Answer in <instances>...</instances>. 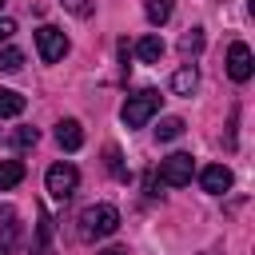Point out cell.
Listing matches in <instances>:
<instances>
[{
    "label": "cell",
    "mask_w": 255,
    "mask_h": 255,
    "mask_svg": "<svg viewBox=\"0 0 255 255\" xmlns=\"http://www.w3.org/2000/svg\"><path fill=\"white\" fill-rule=\"evenodd\" d=\"M116 227H120V211L112 203H92V207L80 211V239H88V243L112 235Z\"/></svg>",
    "instance_id": "1"
},
{
    "label": "cell",
    "mask_w": 255,
    "mask_h": 255,
    "mask_svg": "<svg viewBox=\"0 0 255 255\" xmlns=\"http://www.w3.org/2000/svg\"><path fill=\"white\" fill-rule=\"evenodd\" d=\"M159 100H163V96H159L155 88H143V92L128 96V104H124V112H120L124 124H128V128H143V124L159 112Z\"/></svg>",
    "instance_id": "2"
},
{
    "label": "cell",
    "mask_w": 255,
    "mask_h": 255,
    "mask_svg": "<svg viewBox=\"0 0 255 255\" xmlns=\"http://www.w3.org/2000/svg\"><path fill=\"white\" fill-rule=\"evenodd\" d=\"M191 171H195V159H191L187 151H175V155H167V159L159 163L155 179L167 183V187H187V183H191Z\"/></svg>",
    "instance_id": "3"
},
{
    "label": "cell",
    "mask_w": 255,
    "mask_h": 255,
    "mask_svg": "<svg viewBox=\"0 0 255 255\" xmlns=\"http://www.w3.org/2000/svg\"><path fill=\"white\" fill-rule=\"evenodd\" d=\"M76 183H80V171L72 167V163H52L48 167V175H44V187H48V195L52 199H72V191H76Z\"/></svg>",
    "instance_id": "4"
},
{
    "label": "cell",
    "mask_w": 255,
    "mask_h": 255,
    "mask_svg": "<svg viewBox=\"0 0 255 255\" xmlns=\"http://www.w3.org/2000/svg\"><path fill=\"white\" fill-rule=\"evenodd\" d=\"M36 48H40V60H44V64H56V60L68 56V36H64L60 28L44 24V28L36 32Z\"/></svg>",
    "instance_id": "5"
},
{
    "label": "cell",
    "mask_w": 255,
    "mask_h": 255,
    "mask_svg": "<svg viewBox=\"0 0 255 255\" xmlns=\"http://www.w3.org/2000/svg\"><path fill=\"white\" fill-rule=\"evenodd\" d=\"M251 72H255L251 48H247L243 40H235V44L227 48V76H231L235 84H247V80H251Z\"/></svg>",
    "instance_id": "6"
},
{
    "label": "cell",
    "mask_w": 255,
    "mask_h": 255,
    "mask_svg": "<svg viewBox=\"0 0 255 255\" xmlns=\"http://www.w3.org/2000/svg\"><path fill=\"white\" fill-rule=\"evenodd\" d=\"M199 183H203V191H211V195H223V191L231 187V171H227L223 163H207V167L199 171Z\"/></svg>",
    "instance_id": "7"
},
{
    "label": "cell",
    "mask_w": 255,
    "mask_h": 255,
    "mask_svg": "<svg viewBox=\"0 0 255 255\" xmlns=\"http://www.w3.org/2000/svg\"><path fill=\"white\" fill-rule=\"evenodd\" d=\"M20 239V223H16V207H0V255H12Z\"/></svg>",
    "instance_id": "8"
},
{
    "label": "cell",
    "mask_w": 255,
    "mask_h": 255,
    "mask_svg": "<svg viewBox=\"0 0 255 255\" xmlns=\"http://www.w3.org/2000/svg\"><path fill=\"white\" fill-rule=\"evenodd\" d=\"M56 143H60L64 151H80V147H84V128H80V120H60V124H56Z\"/></svg>",
    "instance_id": "9"
},
{
    "label": "cell",
    "mask_w": 255,
    "mask_h": 255,
    "mask_svg": "<svg viewBox=\"0 0 255 255\" xmlns=\"http://www.w3.org/2000/svg\"><path fill=\"white\" fill-rule=\"evenodd\" d=\"M135 56H139L143 64H159V60H163V40H159L155 32H151V36H143V40L135 44Z\"/></svg>",
    "instance_id": "10"
},
{
    "label": "cell",
    "mask_w": 255,
    "mask_h": 255,
    "mask_svg": "<svg viewBox=\"0 0 255 255\" xmlns=\"http://www.w3.org/2000/svg\"><path fill=\"white\" fill-rule=\"evenodd\" d=\"M195 84H199V76H195V68H191V64H183V68L171 76V92H175V96H191V92H195Z\"/></svg>",
    "instance_id": "11"
},
{
    "label": "cell",
    "mask_w": 255,
    "mask_h": 255,
    "mask_svg": "<svg viewBox=\"0 0 255 255\" xmlns=\"http://www.w3.org/2000/svg\"><path fill=\"white\" fill-rule=\"evenodd\" d=\"M171 8H175V0H143V12H147V20H151L155 28L171 20Z\"/></svg>",
    "instance_id": "12"
},
{
    "label": "cell",
    "mask_w": 255,
    "mask_h": 255,
    "mask_svg": "<svg viewBox=\"0 0 255 255\" xmlns=\"http://www.w3.org/2000/svg\"><path fill=\"white\" fill-rule=\"evenodd\" d=\"M24 96L20 92H12V88H0V120H8V116H20L24 112Z\"/></svg>",
    "instance_id": "13"
},
{
    "label": "cell",
    "mask_w": 255,
    "mask_h": 255,
    "mask_svg": "<svg viewBox=\"0 0 255 255\" xmlns=\"http://www.w3.org/2000/svg\"><path fill=\"white\" fill-rule=\"evenodd\" d=\"M199 52H203V28H187L183 40H179V56L191 60V56H199Z\"/></svg>",
    "instance_id": "14"
},
{
    "label": "cell",
    "mask_w": 255,
    "mask_h": 255,
    "mask_svg": "<svg viewBox=\"0 0 255 255\" xmlns=\"http://www.w3.org/2000/svg\"><path fill=\"white\" fill-rule=\"evenodd\" d=\"M20 179H24V163H20V159H4V163H0V191L16 187Z\"/></svg>",
    "instance_id": "15"
},
{
    "label": "cell",
    "mask_w": 255,
    "mask_h": 255,
    "mask_svg": "<svg viewBox=\"0 0 255 255\" xmlns=\"http://www.w3.org/2000/svg\"><path fill=\"white\" fill-rule=\"evenodd\" d=\"M179 135H183V120H179V116H163L159 128H155V139L167 143V139H179Z\"/></svg>",
    "instance_id": "16"
},
{
    "label": "cell",
    "mask_w": 255,
    "mask_h": 255,
    "mask_svg": "<svg viewBox=\"0 0 255 255\" xmlns=\"http://www.w3.org/2000/svg\"><path fill=\"white\" fill-rule=\"evenodd\" d=\"M24 68V52L20 48H4L0 52V72H20Z\"/></svg>",
    "instance_id": "17"
},
{
    "label": "cell",
    "mask_w": 255,
    "mask_h": 255,
    "mask_svg": "<svg viewBox=\"0 0 255 255\" xmlns=\"http://www.w3.org/2000/svg\"><path fill=\"white\" fill-rule=\"evenodd\" d=\"M48 251H52V215L40 211V255H48Z\"/></svg>",
    "instance_id": "18"
},
{
    "label": "cell",
    "mask_w": 255,
    "mask_h": 255,
    "mask_svg": "<svg viewBox=\"0 0 255 255\" xmlns=\"http://www.w3.org/2000/svg\"><path fill=\"white\" fill-rule=\"evenodd\" d=\"M60 4H64L72 16H80V20H88V16L96 12V0H60Z\"/></svg>",
    "instance_id": "19"
},
{
    "label": "cell",
    "mask_w": 255,
    "mask_h": 255,
    "mask_svg": "<svg viewBox=\"0 0 255 255\" xmlns=\"http://www.w3.org/2000/svg\"><path fill=\"white\" fill-rule=\"evenodd\" d=\"M36 139H40L36 128H16V131H12V143H16V147H36Z\"/></svg>",
    "instance_id": "20"
},
{
    "label": "cell",
    "mask_w": 255,
    "mask_h": 255,
    "mask_svg": "<svg viewBox=\"0 0 255 255\" xmlns=\"http://www.w3.org/2000/svg\"><path fill=\"white\" fill-rule=\"evenodd\" d=\"M104 159H108V171H112L116 179H128V167H124V159H120V151H116V147H108V151H104Z\"/></svg>",
    "instance_id": "21"
},
{
    "label": "cell",
    "mask_w": 255,
    "mask_h": 255,
    "mask_svg": "<svg viewBox=\"0 0 255 255\" xmlns=\"http://www.w3.org/2000/svg\"><path fill=\"white\" fill-rule=\"evenodd\" d=\"M12 32H16V24H12V20H0V44H4Z\"/></svg>",
    "instance_id": "22"
},
{
    "label": "cell",
    "mask_w": 255,
    "mask_h": 255,
    "mask_svg": "<svg viewBox=\"0 0 255 255\" xmlns=\"http://www.w3.org/2000/svg\"><path fill=\"white\" fill-rule=\"evenodd\" d=\"M100 255H128L124 247H108V251H100Z\"/></svg>",
    "instance_id": "23"
},
{
    "label": "cell",
    "mask_w": 255,
    "mask_h": 255,
    "mask_svg": "<svg viewBox=\"0 0 255 255\" xmlns=\"http://www.w3.org/2000/svg\"><path fill=\"white\" fill-rule=\"evenodd\" d=\"M0 8H4V0H0Z\"/></svg>",
    "instance_id": "24"
}]
</instances>
